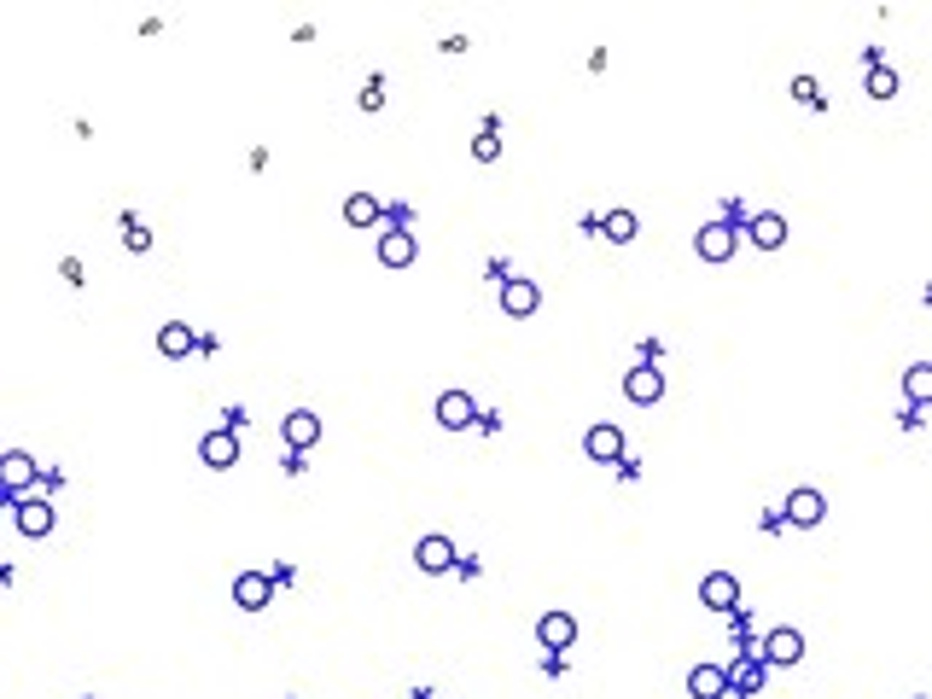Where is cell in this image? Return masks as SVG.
Returning a JSON list of instances; mask_svg holds the SVG:
<instances>
[{"label":"cell","mask_w":932,"mask_h":699,"mask_svg":"<svg viewBox=\"0 0 932 699\" xmlns=\"http://www.w3.org/2000/svg\"><path fill=\"white\" fill-rule=\"evenodd\" d=\"M123 245H129V251H152V233H146V228H140V222L129 216V222H123Z\"/></svg>","instance_id":"27"},{"label":"cell","mask_w":932,"mask_h":699,"mask_svg":"<svg viewBox=\"0 0 932 699\" xmlns=\"http://www.w3.org/2000/svg\"><path fill=\"white\" fill-rule=\"evenodd\" d=\"M536 641H542L548 653H566L571 641H577V618H571V612H548V618L536 624Z\"/></svg>","instance_id":"7"},{"label":"cell","mask_w":932,"mask_h":699,"mask_svg":"<svg viewBox=\"0 0 932 699\" xmlns=\"http://www.w3.org/2000/svg\"><path fill=\"white\" fill-rule=\"evenodd\" d=\"M868 100H898V70H892V65H874V70H868Z\"/></svg>","instance_id":"23"},{"label":"cell","mask_w":932,"mask_h":699,"mask_svg":"<svg viewBox=\"0 0 932 699\" xmlns=\"http://www.w3.org/2000/svg\"><path fill=\"white\" fill-rule=\"evenodd\" d=\"M699 600H705L711 612H734V606H740V577H734V571H711V577L699 583Z\"/></svg>","instance_id":"3"},{"label":"cell","mask_w":932,"mask_h":699,"mask_svg":"<svg viewBox=\"0 0 932 699\" xmlns=\"http://www.w3.org/2000/svg\"><path fill=\"white\" fill-rule=\"evenodd\" d=\"M600 233H606L612 245H630V239H635V216H630V210H612V216L600 222Z\"/></svg>","instance_id":"24"},{"label":"cell","mask_w":932,"mask_h":699,"mask_svg":"<svg viewBox=\"0 0 932 699\" xmlns=\"http://www.w3.org/2000/svg\"><path fill=\"white\" fill-rule=\"evenodd\" d=\"M158 350H164V356H187V350H193V327H187V321H169L164 333H158Z\"/></svg>","instance_id":"22"},{"label":"cell","mask_w":932,"mask_h":699,"mask_svg":"<svg viewBox=\"0 0 932 699\" xmlns=\"http://www.w3.org/2000/svg\"><path fill=\"white\" fill-rule=\"evenodd\" d=\"M752 245H764V251H781L787 245V216H775V210H764V216H752Z\"/></svg>","instance_id":"16"},{"label":"cell","mask_w":932,"mask_h":699,"mask_svg":"<svg viewBox=\"0 0 932 699\" xmlns=\"http://www.w3.org/2000/svg\"><path fill=\"white\" fill-rule=\"evenodd\" d=\"M903 397H909V408H927L932 402V362H915L903 373Z\"/></svg>","instance_id":"19"},{"label":"cell","mask_w":932,"mask_h":699,"mask_svg":"<svg viewBox=\"0 0 932 699\" xmlns=\"http://www.w3.org/2000/svg\"><path fill=\"white\" fill-rule=\"evenodd\" d=\"M344 222H350V228H373V222H379V199H373V193H350V199H344Z\"/></svg>","instance_id":"21"},{"label":"cell","mask_w":932,"mask_h":699,"mask_svg":"<svg viewBox=\"0 0 932 699\" xmlns=\"http://www.w3.org/2000/svg\"><path fill=\"white\" fill-rule=\"evenodd\" d=\"M624 397L641 402V408H647V402H659V397H665V373H659V367H635L630 379H624Z\"/></svg>","instance_id":"12"},{"label":"cell","mask_w":932,"mask_h":699,"mask_svg":"<svg viewBox=\"0 0 932 699\" xmlns=\"http://www.w3.org/2000/svg\"><path fill=\"white\" fill-rule=\"evenodd\" d=\"M758 688H764V665H758V659H740V665L729 670V694H758Z\"/></svg>","instance_id":"20"},{"label":"cell","mask_w":932,"mask_h":699,"mask_svg":"<svg viewBox=\"0 0 932 699\" xmlns=\"http://www.w3.org/2000/svg\"><path fill=\"white\" fill-rule=\"evenodd\" d=\"M414 560H420V571H449L461 554H455V542H449V536H420Z\"/></svg>","instance_id":"13"},{"label":"cell","mask_w":932,"mask_h":699,"mask_svg":"<svg viewBox=\"0 0 932 699\" xmlns=\"http://www.w3.org/2000/svg\"><path fill=\"white\" fill-rule=\"evenodd\" d=\"M536 303H542V292H536L531 280H507L501 286V309L507 315H536Z\"/></svg>","instance_id":"18"},{"label":"cell","mask_w":932,"mask_h":699,"mask_svg":"<svg viewBox=\"0 0 932 699\" xmlns=\"http://www.w3.org/2000/svg\"><path fill=\"white\" fill-rule=\"evenodd\" d=\"M30 478H35V461L24 455V449H6V455H0V490H6L12 501L30 490Z\"/></svg>","instance_id":"4"},{"label":"cell","mask_w":932,"mask_h":699,"mask_svg":"<svg viewBox=\"0 0 932 699\" xmlns=\"http://www.w3.org/2000/svg\"><path fill=\"white\" fill-rule=\"evenodd\" d=\"M379 105H385V82H379V76H367V82H362V111H379Z\"/></svg>","instance_id":"28"},{"label":"cell","mask_w":932,"mask_h":699,"mask_svg":"<svg viewBox=\"0 0 932 699\" xmlns=\"http://www.w3.org/2000/svg\"><path fill=\"white\" fill-rule=\"evenodd\" d=\"M233 600H239L245 612H263L268 600H274V577H268V571H239V577H233Z\"/></svg>","instance_id":"2"},{"label":"cell","mask_w":932,"mask_h":699,"mask_svg":"<svg viewBox=\"0 0 932 699\" xmlns=\"http://www.w3.org/2000/svg\"><path fill=\"white\" fill-rule=\"evenodd\" d=\"M53 519H59L53 501H18V531L24 536H47L53 531Z\"/></svg>","instance_id":"17"},{"label":"cell","mask_w":932,"mask_h":699,"mask_svg":"<svg viewBox=\"0 0 932 699\" xmlns=\"http://www.w3.org/2000/svg\"><path fill=\"white\" fill-rule=\"evenodd\" d=\"M822 513H828V501H822V490H793V496H787V519H793L799 531H810V525H822Z\"/></svg>","instance_id":"10"},{"label":"cell","mask_w":932,"mask_h":699,"mask_svg":"<svg viewBox=\"0 0 932 699\" xmlns=\"http://www.w3.org/2000/svg\"><path fill=\"white\" fill-rule=\"evenodd\" d=\"M793 100H799V105H822V88H816V76H793Z\"/></svg>","instance_id":"26"},{"label":"cell","mask_w":932,"mask_h":699,"mask_svg":"<svg viewBox=\"0 0 932 699\" xmlns=\"http://www.w3.org/2000/svg\"><path fill=\"white\" fill-rule=\"evenodd\" d=\"M734 245H740V233H734L729 222H705V228L694 233V251L705 257V263H729Z\"/></svg>","instance_id":"1"},{"label":"cell","mask_w":932,"mask_h":699,"mask_svg":"<svg viewBox=\"0 0 932 699\" xmlns=\"http://www.w3.org/2000/svg\"><path fill=\"white\" fill-rule=\"evenodd\" d=\"M472 158H478V164H496V158H501V134L496 129H478V140H472Z\"/></svg>","instance_id":"25"},{"label":"cell","mask_w":932,"mask_h":699,"mask_svg":"<svg viewBox=\"0 0 932 699\" xmlns=\"http://www.w3.org/2000/svg\"><path fill=\"white\" fill-rule=\"evenodd\" d=\"M764 659H769V665H799V659H804V635L799 630H775L764 641Z\"/></svg>","instance_id":"15"},{"label":"cell","mask_w":932,"mask_h":699,"mask_svg":"<svg viewBox=\"0 0 932 699\" xmlns=\"http://www.w3.org/2000/svg\"><path fill=\"white\" fill-rule=\"evenodd\" d=\"M414 251H420V245H414V233L408 228H385L379 233V263L385 268H408L414 263Z\"/></svg>","instance_id":"8"},{"label":"cell","mask_w":932,"mask_h":699,"mask_svg":"<svg viewBox=\"0 0 932 699\" xmlns=\"http://www.w3.org/2000/svg\"><path fill=\"white\" fill-rule=\"evenodd\" d=\"M478 420V402L466 397V391H443L437 397V426H449V432H466Z\"/></svg>","instance_id":"5"},{"label":"cell","mask_w":932,"mask_h":699,"mask_svg":"<svg viewBox=\"0 0 932 699\" xmlns=\"http://www.w3.org/2000/svg\"><path fill=\"white\" fill-rule=\"evenodd\" d=\"M688 694H694V699H729V670L694 665V670H688Z\"/></svg>","instance_id":"11"},{"label":"cell","mask_w":932,"mask_h":699,"mask_svg":"<svg viewBox=\"0 0 932 699\" xmlns=\"http://www.w3.org/2000/svg\"><path fill=\"white\" fill-rule=\"evenodd\" d=\"M199 461H204V466H216V472L239 461V437H233V426H222V432H210V437H204V443H199Z\"/></svg>","instance_id":"9"},{"label":"cell","mask_w":932,"mask_h":699,"mask_svg":"<svg viewBox=\"0 0 932 699\" xmlns=\"http://www.w3.org/2000/svg\"><path fill=\"white\" fill-rule=\"evenodd\" d=\"M583 449H589V461L600 466H612V461H624V432L606 420V426H589V437H583Z\"/></svg>","instance_id":"6"},{"label":"cell","mask_w":932,"mask_h":699,"mask_svg":"<svg viewBox=\"0 0 932 699\" xmlns=\"http://www.w3.org/2000/svg\"><path fill=\"white\" fill-rule=\"evenodd\" d=\"M286 443H292V455H303V449H315V443H321V420H315L309 408H298V414H286Z\"/></svg>","instance_id":"14"}]
</instances>
